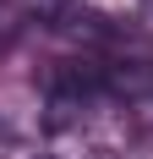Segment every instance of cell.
I'll return each mask as SVG.
<instances>
[{"label": "cell", "instance_id": "cell-1", "mask_svg": "<svg viewBox=\"0 0 153 159\" xmlns=\"http://www.w3.org/2000/svg\"><path fill=\"white\" fill-rule=\"evenodd\" d=\"M22 6H28L49 33H66V39H76V44H88V49H98V44L115 39L109 16H98L93 6H82V0H22Z\"/></svg>", "mask_w": 153, "mask_h": 159}, {"label": "cell", "instance_id": "cell-2", "mask_svg": "<svg viewBox=\"0 0 153 159\" xmlns=\"http://www.w3.org/2000/svg\"><path fill=\"white\" fill-rule=\"evenodd\" d=\"M11 154H22V132L11 121H0V159H11Z\"/></svg>", "mask_w": 153, "mask_h": 159}, {"label": "cell", "instance_id": "cell-3", "mask_svg": "<svg viewBox=\"0 0 153 159\" xmlns=\"http://www.w3.org/2000/svg\"><path fill=\"white\" fill-rule=\"evenodd\" d=\"M88 159H115V154H88Z\"/></svg>", "mask_w": 153, "mask_h": 159}]
</instances>
